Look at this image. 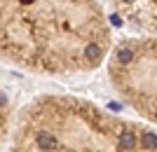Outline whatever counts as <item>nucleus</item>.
<instances>
[{
  "label": "nucleus",
  "mask_w": 157,
  "mask_h": 152,
  "mask_svg": "<svg viewBox=\"0 0 157 152\" xmlns=\"http://www.w3.org/2000/svg\"><path fill=\"white\" fill-rule=\"evenodd\" d=\"M115 40L98 0H0V61L49 77L94 73Z\"/></svg>",
  "instance_id": "nucleus-1"
},
{
  "label": "nucleus",
  "mask_w": 157,
  "mask_h": 152,
  "mask_svg": "<svg viewBox=\"0 0 157 152\" xmlns=\"http://www.w3.org/2000/svg\"><path fill=\"white\" fill-rule=\"evenodd\" d=\"M10 152H157V126L80 96L45 94L19 113Z\"/></svg>",
  "instance_id": "nucleus-2"
},
{
  "label": "nucleus",
  "mask_w": 157,
  "mask_h": 152,
  "mask_svg": "<svg viewBox=\"0 0 157 152\" xmlns=\"http://www.w3.org/2000/svg\"><path fill=\"white\" fill-rule=\"evenodd\" d=\"M105 63L120 101L157 126V35H138L113 45Z\"/></svg>",
  "instance_id": "nucleus-3"
},
{
  "label": "nucleus",
  "mask_w": 157,
  "mask_h": 152,
  "mask_svg": "<svg viewBox=\"0 0 157 152\" xmlns=\"http://www.w3.org/2000/svg\"><path fill=\"white\" fill-rule=\"evenodd\" d=\"M110 5L129 28L141 35H157V0H110Z\"/></svg>",
  "instance_id": "nucleus-4"
},
{
  "label": "nucleus",
  "mask_w": 157,
  "mask_h": 152,
  "mask_svg": "<svg viewBox=\"0 0 157 152\" xmlns=\"http://www.w3.org/2000/svg\"><path fill=\"white\" fill-rule=\"evenodd\" d=\"M12 101L7 98V94L2 91V87H0V147L7 143L10 138V133H12Z\"/></svg>",
  "instance_id": "nucleus-5"
}]
</instances>
